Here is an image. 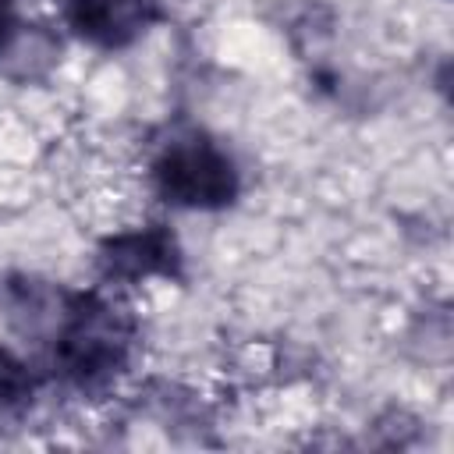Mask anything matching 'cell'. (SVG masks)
<instances>
[{
  "label": "cell",
  "instance_id": "3957f363",
  "mask_svg": "<svg viewBox=\"0 0 454 454\" xmlns=\"http://www.w3.org/2000/svg\"><path fill=\"white\" fill-rule=\"evenodd\" d=\"M160 18L156 0H71V28L96 46H128Z\"/></svg>",
  "mask_w": 454,
  "mask_h": 454
},
{
  "label": "cell",
  "instance_id": "277c9868",
  "mask_svg": "<svg viewBox=\"0 0 454 454\" xmlns=\"http://www.w3.org/2000/svg\"><path fill=\"white\" fill-rule=\"evenodd\" d=\"M106 277L117 280H138L149 273H170L177 266V245L174 234L160 223L131 231V234H117L103 245L99 252Z\"/></svg>",
  "mask_w": 454,
  "mask_h": 454
},
{
  "label": "cell",
  "instance_id": "52a82bcc",
  "mask_svg": "<svg viewBox=\"0 0 454 454\" xmlns=\"http://www.w3.org/2000/svg\"><path fill=\"white\" fill-rule=\"evenodd\" d=\"M32 387H35V380H32L28 365L0 348V408L21 404L32 394Z\"/></svg>",
  "mask_w": 454,
  "mask_h": 454
},
{
  "label": "cell",
  "instance_id": "ba28073f",
  "mask_svg": "<svg viewBox=\"0 0 454 454\" xmlns=\"http://www.w3.org/2000/svg\"><path fill=\"white\" fill-rule=\"evenodd\" d=\"M7 14H11V0H0V35H4V32H7V25H11V18H7Z\"/></svg>",
  "mask_w": 454,
  "mask_h": 454
},
{
  "label": "cell",
  "instance_id": "8992f818",
  "mask_svg": "<svg viewBox=\"0 0 454 454\" xmlns=\"http://www.w3.org/2000/svg\"><path fill=\"white\" fill-rule=\"evenodd\" d=\"M60 60V39L46 25H7L0 35V74L14 82H35Z\"/></svg>",
  "mask_w": 454,
  "mask_h": 454
},
{
  "label": "cell",
  "instance_id": "7a4b0ae2",
  "mask_svg": "<svg viewBox=\"0 0 454 454\" xmlns=\"http://www.w3.org/2000/svg\"><path fill=\"white\" fill-rule=\"evenodd\" d=\"M156 192L188 209H216L227 206L238 192V174L231 160L209 142H181L156 160Z\"/></svg>",
  "mask_w": 454,
  "mask_h": 454
},
{
  "label": "cell",
  "instance_id": "6da1fadb",
  "mask_svg": "<svg viewBox=\"0 0 454 454\" xmlns=\"http://www.w3.org/2000/svg\"><path fill=\"white\" fill-rule=\"evenodd\" d=\"M128 337H131V323L121 309L99 301L96 294H74L57 340L60 369L78 383L99 380L124 362Z\"/></svg>",
  "mask_w": 454,
  "mask_h": 454
},
{
  "label": "cell",
  "instance_id": "5b68a950",
  "mask_svg": "<svg viewBox=\"0 0 454 454\" xmlns=\"http://www.w3.org/2000/svg\"><path fill=\"white\" fill-rule=\"evenodd\" d=\"M74 294L53 291L43 280H28V277H14L0 287V309L7 316V323L25 333V337H43V333H57L71 312Z\"/></svg>",
  "mask_w": 454,
  "mask_h": 454
}]
</instances>
